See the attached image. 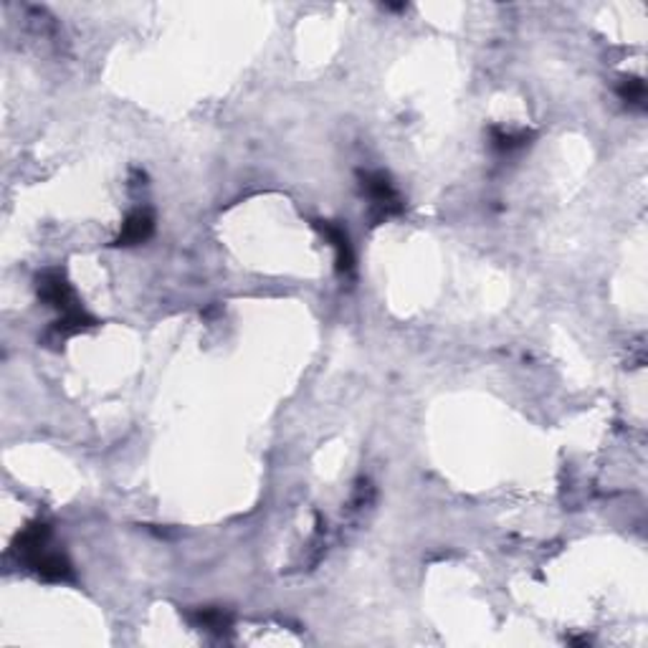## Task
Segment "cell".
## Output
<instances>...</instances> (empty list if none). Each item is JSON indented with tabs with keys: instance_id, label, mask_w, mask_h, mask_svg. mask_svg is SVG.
Returning <instances> with one entry per match:
<instances>
[{
	"instance_id": "6da1fadb",
	"label": "cell",
	"mask_w": 648,
	"mask_h": 648,
	"mask_svg": "<svg viewBox=\"0 0 648 648\" xmlns=\"http://www.w3.org/2000/svg\"><path fill=\"white\" fill-rule=\"evenodd\" d=\"M363 190H365L367 201H370L375 221H385L390 215H398L403 211L401 195H398V190L393 188L388 175H383V173H365L363 175Z\"/></svg>"
},
{
	"instance_id": "277c9868",
	"label": "cell",
	"mask_w": 648,
	"mask_h": 648,
	"mask_svg": "<svg viewBox=\"0 0 648 648\" xmlns=\"http://www.w3.org/2000/svg\"><path fill=\"white\" fill-rule=\"evenodd\" d=\"M25 563H28L31 570H35L41 578L54 580V583H64V580L74 578V570H71L69 560L59 553H48L46 547L38 550L35 554H31Z\"/></svg>"
},
{
	"instance_id": "7a4b0ae2",
	"label": "cell",
	"mask_w": 648,
	"mask_h": 648,
	"mask_svg": "<svg viewBox=\"0 0 648 648\" xmlns=\"http://www.w3.org/2000/svg\"><path fill=\"white\" fill-rule=\"evenodd\" d=\"M38 296L46 302L48 307L59 309L61 314H69L74 309H79L76 294L66 282V276L59 269H48L38 276Z\"/></svg>"
},
{
	"instance_id": "3957f363",
	"label": "cell",
	"mask_w": 648,
	"mask_h": 648,
	"mask_svg": "<svg viewBox=\"0 0 648 648\" xmlns=\"http://www.w3.org/2000/svg\"><path fill=\"white\" fill-rule=\"evenodd\" d=\"M322 231V236L330 241V246L334 248V256H337V272L340 274H353L354 269V254L353 244L347 231L340 224H332V221H317L314 224Z\"/></svg>"
},
{
	"instance_id": "52a82bcc",
	"label": "cell",
	"mask_w": 648,
	"mask_h": 648,
	"mask_svg": "<svg viewBox=\"0 0 648 648\" xmlns=\"http://www.w3.org/2000/svg\"><path fill=\"white\" fill-rule=\"evenodd\" d=\"M527 142H530L527 132H507L499 130V127L492 130V147H494L496 153H514L519 147H524Z\"/></svg>"
},
{
	"instance_id": "5b68a950",
	"label": "cell",
	"mask_w": 648,
	"mask_h": 648,
	"mask_svg": "<svg viewBox=\"0 0 648 648\" xmlns=\"http://www.w3.org/2000/svg\"><path fill=\"white\" fill-rule=\"evenodd\" d=\"M155 231V218L153 213L147 208H137L127 215V221L122 224V231L117 236V246H135V244H142L147 238L153 236Z\"/></svg>"
},
{
	"instance_id": "8992f818",
	"label": "cell",
	"mask_w": 648,
	"mask_h": 648,
	"mask_svg": "<svg viewBox=\"0 0 648 648\" xmlns=\"http://www.w3.org/2000/svg\"><path fill=\"white\" fill-rule=\"evenodd\" d=\"M618 96L623 99L625 105L643 109L646 106V84L638 76H625L623 82L618 84Z\"/></svg>"
},
{
	"instance_id": "ba28073f",
	"label": "cell",
	"mask_w": 648,
	"mask_h": 648,
	"mask_svg": "<svg viewBox=\"0 0 648 648\" xmlns=\"http://www.w3.org/2000/svg\"><path fill=\"white\" fill-rule=\"evenodd\" d=\"M195 623L205 628V631L221 633L225 628H231V615L225 613L224 608H203V611L195 613Z\"/></svg>"
}]
</instances>
